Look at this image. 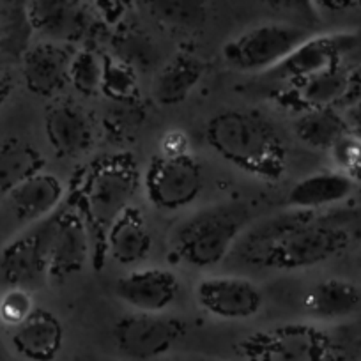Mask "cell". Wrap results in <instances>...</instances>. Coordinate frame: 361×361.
<instances>
[{
    "mask_svg": "<svg viewBox=\"0 0 361 361\" xmlns=\"http://www.w3.org/2000/svg\"><path fill=\"white\" fill-rule=\"evenodd\" d=\"M350 225L342 213L290 209L250 228L234 248L255 267L307 269L349 248L354 241Z\"/></svg>",
    "mask_w": 361,
    "mask_h": 361,
    "instance_id": "1",
    "label": "cell"
},
{
    "mask_svg": "<svg viewBox=\"0 0 361 361\" xmlns=\"http://www.w3.org/2000/svg\"><path fill=\"white\" fill-rule=\"evenodd\" d=\"M206 140L220 158L250 176L276 180L286 173V142L259 112L231 109L216 114L207 123Z\"/></svg>",
    "mask_w": 361,
    "mask_h": 361,
    "instance_id": "2",
    "label": "cell"
},
{
    "mask_svg": "<svg viewBox=\"0 0 361 361\" xmlns=\"http://www.w3.org/2000/svg\"><path fill=\"white\" fill-rule=\"evenodd\" d=\"M252 221L248 206L225 202L204 207L186 218L173 232V252L197 269L220 264L234 250Z\"/></svg>",
    "mask_w": 361,
    "mask_h": 361,
    "instance_id": "3",
    "label": "cell"
},
{
    "mask_svg": "<svg viewBox=\"0 0 361 361\" xmlns=\"http://www.w3.org/2000/svg\"><path fill=\"white\" fill-rule=\"evenodd\" d=\"M238 350L246 361H343L342 347L328 333L303 322L252 333Z\"/></svg>",
    "mask_w": 361,
    "mask_h": 361,
    "instance_id": "4",
    "label": "cell"
},
{
    "mask_svg": "<svg viewBox=\"0 0 361 361\" xmlns=\"http://www.w3.org/2000/svg\"><path fill=\"white\" fill-rule=\"evenodd\" d=\"M310 36V30L290 22L260 23L228 41L221 55L238 71L267 73Z\"/></svg>",
    "mask_w": 361,
    "mask_h": 361,
    "instance_id": "5",
    "label": "cell"
},
{
    "mask_svg": "<svg viewBox=\"0 0 361 361\" xmlns=\"http://www.w3.org/2000/svg\"><path fill=\"white\" fill-rule=\"evenodd\" d=\"M202 188V166L188 152H163L149 163L144 173L147 202L163 213H176L190 207L199 199Z\"/></svg>",
    "mask_w": 361,
    "mask_h": 361,
    "instance_id": "6",
    "label": "cell"
},
{
    "mask_svg": "<svg viewBox=\"0 0 361 361\" xmlns=\"http://www.w3.org/2000/svg\"><path fill=\"white\" fill-rule=\"evenodd\" d=\"M138 188V172L128 156H112L90 170L85 183V206L90 218L103 228L131 206Z\"/></svg>",
    "mask_w": 361,
    "mask_h": 361,
    "instance_id": "7",
    "label": "cell"
},
{
    "mask_svg": "<svg viewBox=\"0 0 361 361\" xmlns=\"http://www.w3.org/2000/svg\"><path fill=\"white\" fill-rule=\"evenodd\" d=\"M54 214L29 225L0 253V271L11 287L32 290L48 282Z\"/></svg>",
    "mask_w": 361,
    "mask_h": 361,
    "instance_id": "8",
    "label": "cell"
},
{
    "mask_svg": "<svg viewBox=\"0 0 361 361\" xmlns=\"http://www.w3.org/2000/svg\"><path fill=\"white\" fill-rule=\"evenodd\" d=\"M185 335L186 322L165 312H135L121 317L114 326V340L119 353L137 361L165 356Z\"/></svg>",
    "mask_w": 361,
    "mask_h": 361,
    "instance_id": "9",
    "label": "cell"
},
{
    "mask_svg": "<svg viewBox=\"0 0 361 361\" xmlns=\"http://www.w3.org/2000/svg\"><path fill=\"white\" fill-rule=\"evenodd\" d=\"M354 34H321L305 39L289 57L266 73L273 82L300 83L310 76L342 64L343 57L356 47Z\"/></svg>",
    "mask_w": 361,
    "mask_h": 361,
    "instance_id": "10",
    "label": "cell"
},
{
    "mask_svg": "<svg viewBox=\"0 0 361 361\" xmlns=\"http://www.w3.org/2000/svg\"><path fill=\"white\" fill-rule=\"evenodd\" d=\"M195 300L206 314L224 321H246L262 310L259 287L243 276H207L195 287Z\"/></svg>",
    "mask_w": 361,
    "mask_h": 361,
    "instance_id": "11",
    "label": "cell"
},
{
    "mask_svg": "<svg viewBox=\"0 0 361 361\" xmlns=\"http://www.w3.org/2000/svg\"><path fill=\"white\" fill-rule=\"evenodd\" d=\"M179 280L173 271L142 267L117 280L116 296L135 312L161 314L172 307L179 296Z\"/></svg>",
    "mask_w": 361,
    "mask_h": 361,
    "instance_id": "12",
    "label": "cell"
},
{
    "mask_svg": "<svg viewBox=\"0 0 361 361\" xmlns=\"http://www.w3.org/2000/svg\"><path fill=\"white\" fill-rule=\"evenodd\" d=\"M90 255L89 234L82 218L73 211L54 213V238H51L48 282H62L85 267Z\"/></svg>",
    "mask_w": 361,
    "mask_h": 361,
    "instance_id": "13",
    "label": "cell"
},
{
    "mask_svg": "<svg viewBox=\"0 0 361 361\" xmlns=\"http://www.w3.org/2000/svg\"><path fill=\"white\" fill-rule=\"evenodd\" d=\"M73 51L68 44L43 41L23 57L22 75L27 89L41 98H54L69 83Z\"/></svg>",
    "mask_w": 361,
    "mask_h": 361,
    "instance_id": "14",
    "label": "cell"
},
{
    "mask_svg": "<svg viewBox=\"0 0 361 361\" xmlns=\"http://www.w3.org/2000/svg\"><path fill=\"white\" fill-rule=\"evenodd\" d=\"M29 22L47 41L68 44L89 30V15L82 0H30Z\"/></svg>",
    "mask_w": 361,
    "mask_h": 361,
    "instance_id": "15",
    "label": "cell"
},
{
    "mask_svg": "<svg viewBox=\"0 0 361 361\" xmlns=\"http://www.w3.org/2000/svg\"><path fill=\"white\" fill-rule=\"evenodd\" d=\"M44 131L51 149L61 158H80L94 145V131L90 121L71 102H55L48 106Z\"/></svg>",
    "mask_w": 361,
    "mask_h": 361,
    "instance_id": "16",
    "label": "cell"
},
{
    "mask_svg": "<svg viewBox=\"0 0 361 361\" xmlns=\"http://www.w3.org/2000/svg\"><path fill=\"white\" fill-rule=\"evenodd\" d=\"M13 349L27 361H54L64 343V328L51 312L34 308L32 314L13 328Z\"/></svg>",
    "mask_w": 361,
    "mask_h": 361,
    "instance_id": "17",
    "label": "cell"
},
{
    "mask_svg": "<svg viewBox=\"0 0 361 361\" xmlns=\"http://www.w3.org/2000/svg\"><path fill=\"white\" fill-rule=\"evenodd\" d=\"M356 180L340 170L310 173L289 190L287 206L296 211H326L349 199Z\"/></svg>",
    "mask_w": 361,
    "mask_h": 361,
    "instance_id": "18",
    "label": "cell"
},
{
    "mask_svg": "<svg viewBox=\"0 0 361 361\" xmlns=\"http://www.w3.org/2000/svg\"><path fill=\"white\" fill-rule=\"evenodd\" d=\"M64 199V185L51 173L39 172L13 190L6 202L18 221L25 225L37 224L51 216Z\"/></svg>",
    "mask_w": 361,
    "mask_h": 361,
    "instance_id": "19",
    "label": "cell"
},
{
    "mask_svg": "<svg viewBox=\"0 0 361 361\" xmlns=\"http://www.w3.org/2000/svg\"><path fill=\"white\" fill-rule=\"evenodd\" d=\"M106 250L123 266L144 262L152 250V234L140 209L130 206L106 228Z\"/></svg>",
    "mask_w": 361,
    "mask_h": 361,
    "instance_id": "20",
    "label": "cell"
},
{
    "mask_svg": "<svg viewBox=\"0 0 361 361\" xmlns=\"http://www.w3.org/2000/svg\"><path fill=\"white\" fill-rule=\"evenodd\" d=\"M206 64L197 55L177 54L161 69L152 85L154 99L163 106H176L186 102L202 80Z\"/></svg>",
    "mask_w": 361,
    "mask_h": 361,
    "instance_id": "21",
    "label": "cell"
},
{
    "mask_svg": "<svg viewBox=\"0 0 361 361\" xmlns=\"http://www.w3.org/2000/svg\"><path fill=\"white\" fill-rule=\"evenodd\" d=\"M361 307V290L343 279H328L317 283L305 298V310L317 321H338Z\"/></svg>",
    "mask_w": 361,
    "mask_h": 361,
    "instance_id": "22",
    "label": "cell"
},
{
    "mask_svg": "<svg viewBox=\"0 0 361 361\" xmlns=\"http://www.w3.org/2000/svg\"><path fill=\"white\" fill-rule=\"evenodd\" d=\"M44 158L32 144L20 138H9L0 144V202L25 183L29 177L43 172Z\"/></svg>",
    "mask_w": 361,
    "mask_h": 361,
    "instance_id": "23",
    "label": "cell"
},
{
    "mask_svg": "<svg viewBox=\"0 0 361 361\" xmlns=\"http://www.w3.org/2000/svg\"><path fill=\"white\" fill-rule=\"evenodd\" d=\"M354 78L342 64L296 83L298 98L307 109H336L353 90Z\"/></svg>",
    "mask_w": 361,
    "mask_h": 361,
    "instance_id": "24",
    "label": "cell"
},
{
    "mask_svg": "<svg viewBox=\"0 0 361 361\" xmlns=\"http://www.w3.org/2000/svg\"><path fill=\"white\" fill-rule=\"evenodd\" d=\"M293 130L300 142L319 151H329L336 140L350 131L345 116L336 109H307L294 121Z\"/></svg>",
    "mask_w": 361,
    "mask_h": 361,
    "instance_id": "25",
    "label": "cell"
},
{
    "mask_svg": "<svg viewBox=\"0 0 361 361\" xmlns=\"http://www.w3.org/2000/svg\"><path fill=\"white\" fill-rule=\"evenodd\" d=\"M145 6L156 22L177 32H197L209 16L207 0H145Z\"/></svg>",
    "mask_w": 361,
    "mask_h": 361,
    "instance_id": "26",
    "label": "cell"
},
{
    "mask_svg": "<svg viewBox=\"0 0 361 361\" xmlns=\"http://www.w3.org/2000/svg\"><path fill=\"white\" fill-rule=\"evenodd\" d=\"M103 68L105 61L92 51H78L73 55L71 68H69V83L78 90L80 94L92 96L102 90Z\"/></svg>",
    "mask_w": 361,
    "mask_h": 361,
    "instance_id": "27",
    "label": "cell"
},
{
    "mask_svg": "<svg viewBox=\"0 0 361 361\" xmlns=\"http://www.w3.org/2000/svg\"><path fill=\"white\" fill-rule=\"evenodd\" d=\"M102 90L109 98L117 102H130L137 96L138 83L133 68L124 64V61H105L103 68Z\"/></svg>",
    "mask_w": 361,
    "mask_h": 361,
    "instance_id": "28",
    "label": "cell"
},
{
    "mask_svg": "<svg viewBox=\"0 0 361 361\" xmlns=\"http://www.w3.org/2000/svg\"><path fill=\"white\" fill-rule=\"evenodd\" d=\"M269 8L276 13L289 16L290 23L300 25L303 29H314L321 22V15L315 0H264Z\"/></svg>",
    "mask_w": 361,
    "mask_h": 361,
    "instance_id": "29",
    "label": "cell"
},
{
    "mask_svg": "<svg viewBox=\"0 0 361 361\" xmlns=\"http://www.w3.org/2000/svg\"><path fill=\"white\" fill-rule=\"evenodd\" d=\"M34 310L30 290L11 287L4 296L0 298V321L4 324L16 328L22 324Z\"/></svg>",
    "mask_w": 361,
    "mask_h": 361,
    "instance_id": "30",
    "label": "cell"
},
{
    "mask_svg": "<svg viewBox=\"0 0 361 361\" xmlns=\"http://www.w3.org/2000/svg\"><path fill=\"white\" fill-rule=\"evenodd\" d=\"M328 152L331 156L335 170L350 176L361 165V138L353 131H347Z\"/></svg>",
    "mask_w": 361,
    "mask_h": 361,
    "instance_id": "31",
    "label": "cell"
},
{
    "mask_svg": "<svg viewBox=\"0 0 361 361\" xmlns=\"http://www.w3.org/2000/svg\"><path fill=\"white\" fill-rule=\"evenodd\" d=\"M319 9L328 11H349V9L361 8V0H315Z\"/></svg>",
    "mask_w": 361,
    "mask_h": 361,
    "instance_id": "32",
    "label": "cell"
},
{
    "mask_svg": "<svg viewBox=\"0 0 361 361\" xmlns=\"http://www.w3.org/2000/svg\"><path fill=\"white\" fill-rule=\"evenodd\" d=\"M15 76L9 71L0 69V110L4 109L6 103L11 98L13 90H15Z\"/></svg>",
    "mask_w": 361,
    "mask_h": 361,
    "instance_id": "33",
    "label": "cell"
},
{
    "mask_svg": "<svg viewBox=\"0 0 361 361\" xmlns=\"http://www.w3.org/2000/svg\"><path fill=\"white\" fill-rule=\"evenodd\" d=\"M345 121L349 124V130L361 138V99L350 106L349 112L345 114Z\"/></svg>",
    "mask_w": 361,
    "mask_h": 361,
    "instance_id": "34",
    "label": "cell"
},
{
    "mask_svg": "<svg viewBox=\"0 0 361 361\" xmlns=\"http://www.w3.org/2000/svg\"><path fill=\"white\" fill-rule=\"evenodd\" d=\"M350 177H353V179L356 180V183H360V185H361V165L357 166V169L354 170L353 173H350Z\"/></svg>",
    "mask_w": 361,
    "mask_h": 361,
    "instance_id": "35",
    "label": "cell"
},
{
    "mask_svg": "<svg viewBox=\"0 0 361 361\" xmlns=\"http://www.w3.org/2000/svg\"><path fill=\"white\" fill-rule=\"evenodd\" d=\"M195 361H225V360H220V357H199V360Z\"/></svg>",
    "mask_w": 361,
    "mask_h": 361,
    "instance_id": "36",
    "label": "cell"
},
{
    "mask_svg": "<svg viewBox=\"0 0 361 361\" xmlns=\"http://www.w3.org/2000/svg\"><path fill=\"white\" fill-rule=\"evenodd\" d=\"M360 264H361V253H360Z\"/></svg>",
    "mask_w": 361,
    "mask_h": 361,
    "instance_id": "37",
    "label": "cell"
}]
</instances>
